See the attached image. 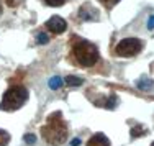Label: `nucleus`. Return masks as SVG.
<instances>
[{"mask_svg":"<svg viewBox=\"0 0 154 146\" xmlns=\"http://www.w3.org/2000/svg\"><path fill=\"white\" fill-rule=\"evenodd\" d=\"M136 85H138L139 90H144V92H151V90H154V81L151 77H146V76H143V77L138 79Z\"/></svg>","mask_w":154,"mask_h":146,"instance_id":"8","label":"nucleus"},{"mask_svg":"<svg viewBox=\"0 0 154 146\" xmlns=\"http://www.w3.org/2000/svg\"><path fill=\"white\" fill-rule=\"evenodd\" d=\"M151 146H154V143H152V144H151Z\"/></svg>","mask_w":154,"mask_h":146,"instance_id":"22","label":"nucleus"},{"mask_svg":"<svg viewBox=\"0 0 154 146\" xmlns=\"http://www.w3.org/2000/svg\"><path fill=\"white\" fill-rule=\"evenodd\" d=\"M23 140H25V143H26V144H35L36 143V136H35V135H31V133L25 135Z\"/></svg>","mask_w":154,"mask_h":146,"instance_id":"15","label":"nucleus"},{"mask_svg":"<svg viewBox=\"0 0 154 146\" xmlns=\"http://www.w3.org/2000/svg\"><path fill=\"white\" fill-rule=\"evenodd\" d=\"M0 13H2V5H0Z\"/></svg>","mask_w":154,"mask_h":146,"instance_id":"21","label":"nucleus"},{"mask_svg":"<svg viewBox=\"0 0 154 146\" xmlns=\"http://www.w3.org/2000/svg\"><path fill=\"white\" fill-rule=\"evenodd\" d=\"M48 85H49V89L56 90V89H59V87L62 85V79L59 77V76H54V77H51V79H49Z\"/></svg>","mask_w":154,"mask_h":146,"instance_id":"11","label":"nucleus"},{"mask_svg":"<svg viewBox=\"0 0 154 146\" xmlns=\"http://www.w3.org/2000/svg\"><path fill=\"white\" fill-rule=\"evenodd\" d=\"M102 3H103L105 7H107V8H112L113 5H116V3L120 2V0H100Z\"/></svg>","mask_w":154,"mask_h":146,"instance_id":"17","label":"nucleus"},{"mask_svg":"<svg viewBox=\"0 0 154 146\" xmlns=\"http://www.w3.org/2000/svg\"><path fill=\"white\" fill-rule=\"evenodd\" d=\"M98 15H100V12H98L95 7L90 5V3L82 5L79 10V17H80V20H84V21H97L98 18H100Z\"/></svg>","mask_w":154,"mask_h":146,"instance_id":"5","label":"nucleus"},{"mask_svg":"<svg viewBox=\"0 0 154 146\" xmlns=\"http://www.w3.org/2000/svg\"><path fill=\"white\" fill-rule=\"evenodd\" d=\"M64 82L71 87H79V85H82L84 81L80 77H77V76H67V77L64 79Z\"/></svg>","mask_w":154,"mask_h":146,"instance_id":"9","label":"nucleus"},{"mask_svg":"<svg viewBox=\"0 0 154 146\" xmlns=\"http://www.w3.org/2000/svg\"><path fill=\"white\" fill-rule=\"evenodd\" d=\"M87 146H110V140L105 136L103 133H97V135H94V136L89 140Z\"/></svg>","mask_w":154,"mask_h":146,"instance_id":"7","label":"nucleus"},{"mask_svg":"<svg viewBox=\"0 0 154 146\" xmlns=\"http://www.w3.org/2000/svg\"><path fill=\"white\" fill-rule=\"evenodd\" d=\"M102 105H103L105 108H108V110H113V108L118 105V97H116V95H112L110 98H107L105 102H102Z\"/></svg>","mask_w":154,"mask_h":146,"instance_id":"10","label":"nucleus"},{"mask_svg":"<svg viewBox=\"0 0 154 146\" xmlns=\"http://www.w3.org/2000/svg\"><path fill=\"white\" fill-rule=\"evenodd\" d=\"M74 53L75 59L79 64L85 66V67H90L98 61V49L97 46L92 45L90 41H85V39H77V43L74 45Z\"/></svg>","mask_w":154,"mask_h":146,"instance_id":"3","label":"nucleus"},{"mask_svg":"<svg viewBox=\"0 0 154 146\" xmlns=\"http://www.w3.org/2000/svg\"><path fill=\"white\" fill-rule=\"evenodd\" d=\"M28 100V90L23 85H13L3 94V98L0 102V108L3 112H12L21 108Z\"/></svg>","mask_w":154,"mask_h":146,"instance_id":"2","label":"nucleus"},{"mask_svg":"<svg viewBox=\"0 0 154 146\" xmlns=\"http://www.w3.org/2000/svg\"><path fill=\"white\" fill-rule=\"evenodd\" d=\"M45 2L48 3V5H51V7H61L66 0H45Z\"/></svg>","mask_w":154,"mask_h":146,"instance_id":"16","label":"nucleus"},{"mask_svg":"<svg viewBox=\"0 0 154 146\" xmlns=\"http://www.w3.org/2000/svg\"><path fill=\"white\" fill-rule=\"evenodd\" d=\"M143 135H146V128H144V126H141V125L133 126V130H131V136L138 138V136H143Z\"/></svg>","mask_w":154,"mask_h":146,"instance_id":"12","label":"nucleus"},{"mask_svg":"<svg viewBox=\"0 0 154 146\" xmlns=\"http://www.w3.org/2000/svg\"><path fill=\"white\" fill-rule=\"evenodd\" d=\"M36 41H38L39 45H46V43L49 41V36H48L46 33H38V35H36Z\"/></svg>","mask_w":154,"mask_h":146,"instance_id":"14","label":"nucleus"},{"mask_svg":"<svg viewBox=\"0 0 154 146\" xmlns=\"http://www.w3.org/2000/svg\"><path fill=\"white\" fill-rule=\"evenodd\" d=\"M10 141V133L0 128V146H7Z\"/></svg>","mask_w":154,"mask_h":146,"instance_id":"13","label":"nucleus"},{"mask_svg":"<svg viewBox=\"0 0 154 146\" xmlns=\"http://www.w3.org/2000/svg\"><path fill=\"white\" fill-rule=\"evenodd\" d=\"M41 135L49 144L64 143V140L67 138V128H66V123L61 118L59 112H56L48 118V123L41 128Z\"/></svg>","mask_w":154,"mask_h":146,"instance_id":"1","label":"nucleus"},{"mask_svg":"<svg viewBox=\"0 0 154 146\" xmlns=\"http://www.w3.org/2000/svg\"><path fill=\"white\" fill-rule=\"evenodd\" d=\"M13 2H15V0H7V3H8V5H12Z\"/></svg>","mask_w":154,"mask_h":146,"instance_id":"20","label":"nucleus"},{"mask_svg":"<svg viewBox=\"0 0 154 146\" xmlns=\"http://www.w3.org/2000/svg\"><path fill=\"white\" fill-rule=\"evenodd\" d=\"M143 49V41L138 38H125L116 45L115 53L118 56H134Z\"/></svg>","mask_w":154,"mask_h":146,"instance_id":"4","label":"nucleus"},{"mask_svg":"<svg viewBox=\"0 0 154 146\" xmlns=\"http://www.w3.org/2000/svg\"><path fill=\"white\" fill-rule=\"evenodd\" d=\"M148 30H154V15L149 18V21H148Z\"/></svg>","mask_w":154,"mask_h":146,"instance_id":"18","label":"nucleus"},{"mask_svg":"<svg viewBox=\"0 0 154 146\" xmlns=\"http://www.w3.org/2000/svg\"><path fill=\"white\" fill-rule=\"evenodd\" d=\"M79 144H80V138H74L71 141V146H79Z\"/></svg>","mask_w":154,"mask_h":146,"instance_id":"19","label":"nucleus"},{"mask_svg":"<svg viewBox=\"0 0 154 146\" xmlns=\"http://www.w3.org/2000/svg\"><path fill=\"white\" fill-rule=\"evenodd\" d=\"M46 28H48L49 31H53V33H56V35H59V33H64V31H66V28H67V23H66L64 18L54 15V17H51L49 20L46 21Z\"/></svg>","mask_w":154,"mask_h":146,"instance_id":"6","label":"nucleus"}]
</instances>
